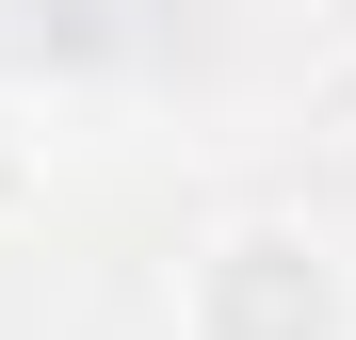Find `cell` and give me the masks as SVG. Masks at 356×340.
Here are the masks:
<instances>
[{
  "mask_svg": "<svg viewBox=\"0 0 356 340\" xmlns=\"http://www.w3.org/2000/svg\"><path fill=\"white\" fill-rule=\"evenodd\" d=\"M162 340H356V243L308 211H227L178 243Z\"/></svg>",
  "mask_w": 356,
  "mask_h": 340,
  "instance_id": "1",
  "label": "cell"
},
{
  "mask_svg": "<svg viewBox=\"0 0 356 340\" xmlns=\"http://www.w3.org/2000/svg\"><path fill=\"white\" fill-rule=\"evenodd\" d=\"M33 227H49V130L0 97V243H33Z\"/></svg>",
  "mask_w": 356,
  "mask_h": 340,
  "instance_id": "2",
  "label": "cell"
}]
</instances>
